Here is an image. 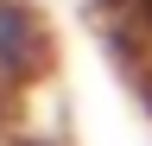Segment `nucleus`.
<instances>
[{
    "label": "nucleus",
    "instance_id": "nucleus-1",
    "mask_svg": "<svg viewBox=\"0 0 152 146\" xmlns=\"http://www.w3.org/2000/svg\"><path fill=\"white\" fill-rule=\"evenodd\" d=\"M51 70V32L32 0H0V83H38Z\"/></svg>",
    "mask_w": 152,
    "mask_h": 146
}]
</instances>
